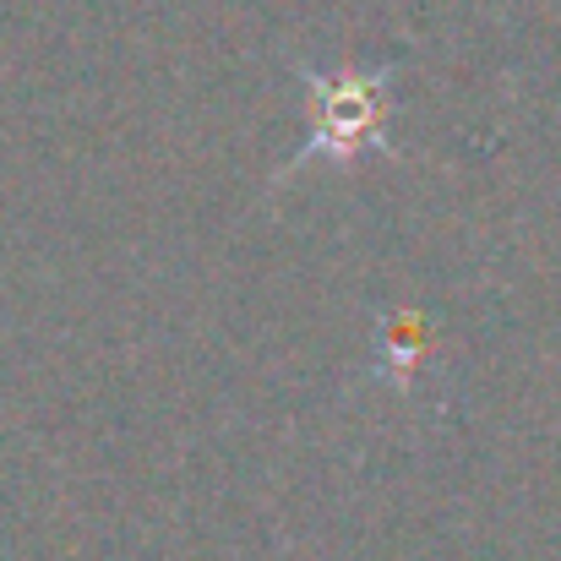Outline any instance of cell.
I'll use <instances>...</instances> for the list:
<instances>
[{"label": "cell", "instance_id": "obj_1", "mask_svg": "<svg viewBox=\"0 0 561 561\" xmlns=\"http://www.w3.org/2000/svg\"><path fill=\"white\" fill-rule=\"evenodd\" d=\"M300 82L311 88V137L295 148L289 170L295 164H311V159H360V153H392L387 142V115H392V77L398 66H339V71H322L311 60L295 66Z\"/></svg>", "mask_w": 561, "mask_h": 561}, {"label": "cell", "instance_id": "obj_2", "mask_svg": "<svg viewBox=\"0 0 561 561\" xmlns=\"http://www.w3.org/2000/svg\"><path fill=\"white\" fill-rule=\"evenodd\" d=\"M376 371L381 381H392L398 392H409L414 371L425 366V322L420 317H381L376 322Z\"/></svg>", "mask_w": 561, "mask_h": 561}]
</instances>
